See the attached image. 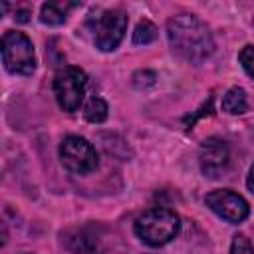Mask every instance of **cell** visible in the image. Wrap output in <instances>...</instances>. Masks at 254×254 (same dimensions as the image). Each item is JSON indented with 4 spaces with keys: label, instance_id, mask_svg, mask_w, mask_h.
Instances as JSON below:
<instances>
[{
    "label": "cell",
    "instance_id": "cell-1",
    "mask_svg": "<svg viewBox=\"0 0 254 254\" xmlns=\"http://www.w3.org/2000/svg\"><path fill=\"white\" fill-rule=\"evenodd\" d=\"M167 38L173 54L194 65L214 52V38L208 26L192 14L173 16L167 22Z\"/></svg>",
    "mask_w": 254,
    "mask_h": 254
},
{
    "label": "cell",
    "instance_id": "cell-2",
    "mask_svg": "<svg viewBox=\"0 0 254 254\" xmlns=\"http://www.w3.org/2000/svg\"><path fill=\"white\" fill-rule=\"evenodd\" d=\"M133 230L141 242L157 248V246H165L173 238H177V234L181 230V218L171 208L155 206L135 218Z\"/></svg>",
    "mask_w": 254,
    "mask_h": 254
},
{
    "label": "cell",
    "instance_id": "cell-3",
    "mask_svg": "<svg viewBox=\"0 0 254 254\" xmlns=\"http://www.w3.org/2000/svg\"><path fill=\"white\" fill-rule=\"evenodd\" d=\"M0 52H2V64L10 73H18V75L34 73L36 54H34V44L26 34L14 30L4 32Z\"/></svg>",
    "mask_w": 254,
    "mask_h": 254
},
{
    "label": "cell",
    "instance_id": "cell-4",
    "mask_svg": "<svg viewBox=\"0 0 254 254\" xmlns=\"http://www.w3.org/2000/svg\"><path fill=\"white\" fill-rule=\"evenodd\" d=\"M85 87L87 75L75 65H64L54 75V95L58 99V105L67 113L79 109L85 95Z\"/></svg>",
    "mask_w": 254,
    "mask_h": 254
},
{
    "label": "cell",
    "instance_id": "cell-5",
    "mask_svg": "<svg viewBox=\"0 0 254 254\" xmlns=\"http://www.w3.org/2000/svg\"><path fill=\"white\" fill-rule=\"evenodd\" d=\"M60 161L73 175H87V173L95 171V167L99 163L95 147L79 135H67L62 139Z\"/></svg>",
    "mask_w": 254,
    "mask_h": 254
},
{
    "label": "cell",
    "instance_id": "cell-6",
    "mask_svg": "<svg viewBox=\"0 0 254 254\" xmlns=\"http://www.w3.org/2000/svg\"><path fill=\"white\" fill-rule=\"evenodd\" d=\"M127 24H129V18L123 10H119V8L105 10L101 16H97L95 26H93L95 46L101 52H113L121 44V40L127 32Z\"/></svg>",
    "mask_w": 254,
    "mask_h": 254
},
{
    "label": "cell",
    "instance_id": "cell-7",
    "mask_svg": "<svg viewBox=\"0 0 254 254\" xmlns=\"http://www.w3.org/2000/svg\"><path fill=\"white\" fill-rule=\"evenodd\" d=\"M204 202L216 216H220L222 220H226L230 224H238V222L246 220L250 214V206H248L246 198L230 189L210 190L204 196Z\"/></svg>",
    "mask_w": 254,
    "mask_h": 254
},
{
    "label": "cell",
    "instance_id": "cell-8",
    "mask_svg": "<svg viewBox=\"0 0 254 254\" xmlns=\"http://www.w3.org/2000/svg\"><path fill=\"white\" fill-rule=\"evenodd\" d=\"M198 163H200V171L204 173V177H210V179L220 177L222 171L230 163V151H228L226 141H222L220 137H208L206 141H202Z\"/></svg>",
    "mask_w": 254,
    "mask_h": 254
},
{
    "label": "cell",
    "instance_id": "cell-9",
    "mask_svg": "<svg viewBox=\"0 0 254 254\" xmlns=\"http://www.w3.org/2000/svg\"><path fill=\"white\" fill-rule=\"evenodd\" d=\"M65 246L73 254H101V244L99 238L89 230V228H73L64 234Z\"/></svg>",
    "mask_w": 254,
    "mask_h": 254
},
{
    "label": "cell",
    "instance_id": "cell-10",
    "mask_svg": "<svg viewBox=\"0 0 254 254\" xmlns=\"http://www.w3.org/2000/svg\"><path fill=\"white\" fill-rule=\"evenodd\" d=\"M75 6L77 4H73V2H46V4H42L40 20H42V24H48V26H60L65 22L67 12Z\"/></svg>",
    "mask_w": 254,
    "mask_h": 254
},
{
    "label": "cell",
    "instance_id": "cell-11",
    "mask_svg": "<svg viewBox=\"0 0 254 254\" xmlns=\"http://www.w3.org/2000/svg\"><path fill=\"white\" fill-rule=\"evenodd\" d=\"M248 107V101H246V91L238 85L230 87L224 95H222V109L226 113H232V115H240L244 113Z\"/></svg>",
    "mask_w": 254,
    "mask_h": 254
},
{
    "label": "cell",
    "instance_id": "cell-12",
    "mask_svg": "<svg viewBox=\"0 0 254 254\" xmlns=\"http://www.w3.org/2000/svg\"><path fill=\"white\" fill-rule=\"evenodd\" d=\"M107 111L109 107L101 97H91L83 107V117L89 123H103L107 119Z\"/></svg>",
    "mask_w": 254,
    "mask_h": 254
},
{
    "label": "cell",
    "instance_id": "cell-13",
    "mask_svg": "<svg viewBox=\"0 0 254 254\" xmlns=\"http://www.w3.org/2000/svg\"><path fill=\"white\" fill-rule=\"evenodd\" d=\"M157 38V26L151 22V20H141L137 26H135V32H133V44L137 46H147L151 44L153 40Z\"/></svg>",
    "mask_w": 254,
    "mask_h": 254
},
{
    "label": "cell",
    "instance_id": "cell-14",
    "mask_svg": "<svg viewBox=\"0 0 254 254\" xmlns=\"http://www.w3.org/2000/svg\"><path fill=\"white\" fill-rule=\"evenodd\" d=\"M238 62H240L242 69L254 79V46H252V44L244 46V48L238 52Z\"/></svg>",
    "mask_w": 254,
    "mask_h": 254
},
{
    "label": "cell",
    "instance_id": "cell-15",
    "mask_svg": "<svg viewBox=\"0 0 254 254\" xmlns=\"http://www.w3.org/2000/svg\"><path fill=\"white\" fill-rule=\"evenodd\" d=\"M230 254H254V246L244 234H236L230 244Z\"/></svg>",
    "mask_w": 254,
    "mask_h": 254
},
{
    "label": "cell",
    "instance_id": "cell-16",
    "mask_svg": "<svg viewBox=\"0 0 254 254\" xmlns=\"http://www.w3.org/2000/svg\"><path fill=\"white\" fill-rule=\"evenodd\" d=\"M155 79H157L155 71H149V69L137 71V73L133 75V83H135L137 87H149V85H153V83H155Z\"/></svg>",
    "mask_w": 254,
    "mask_h": 254
},
{
    "label": "cell",
    "instance_id": "cell-17",
    "mask_svg": "<svg viewBox=\"0 0 254 254\" xmlns=\"http://www.w3.org/2000/svg\"><path fill=\"white\" fill-rule=\"evenodd\" d=\"M14 18H16L18 22H28V20H30V10H26V8H24V10H18Z\"/></svg>",
    "mask_w": 254,
    "mask_h": 254
},
{
    "label": "cell",
    "instance_id": "cell-18",
    "mask_svg": "<svg viewBox=\"0 0 254 254\" xmlns=\"http://www.w3.org/2000/svg\"><path fill=\"white\" fill-rule=\"evenodd\" d=\"M246 185H248L250 192H254V165H252V167H250V171H248V179H246Z\"/></svg>",
    "mask_w": 254,
    "mask_h": 254
}]
</instances>
